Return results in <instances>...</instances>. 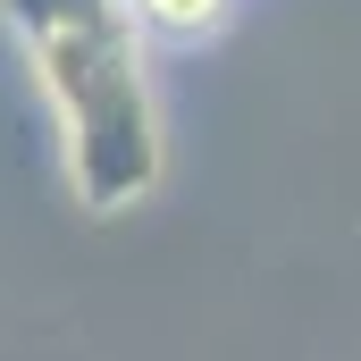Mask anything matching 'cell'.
Wrapping results in <instances>:
<instances>
[{
  "label": "cell",
  "instance_id": "cell-1",
  "mask_svg": "<svg viewBox=\"0 0 361 361\" xmlns=\"http://www.w3.org/2000/svg\"><path fill=\"white\" fill-rule=\"evenodd\" d=\"M8 25L59 109L68 185L85 210H126L160 185V109L143 76V25L126 0H8Z\"/></svg>",
  "mask_w": 361,
  "mask_h": 361
},
{
  "label": "cell",
  "instance_id": "cell-2",
  "mask_svg": "<svg viewBox=\"0 0 361 361\" xmlns=\"http://www.w3.org/2000/svg\"><path fill=\"white\" fill-rule=\"evenodd\" d=\"M126 8H135L143 34H169V42H193L227 17V0H126Z\"/></svg>",
  "mask_w": 361,
  "mask_h": 361
}]
</instances>
